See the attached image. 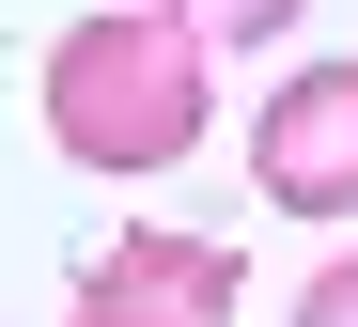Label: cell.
I'll return each mask as SVG.
<instances>
[{"instance_id": "6da1fadb", "label": "cell", "mask_w": 358, "mask_h": 327, "mask_svg": "<svg viewBox=\"0 0 358 327\" xmlns=\"http://www.w3.org/2000/svg\"><path fill=\"white\" fill-rule=\"evenodd\" d=\"M218 109V62L187 16H78L47 47V141L78 172H171Z\"/></svg>"}, {"instance_id": "277c9868", "label": "cell", "mask_w": 358, "mask_h": 327, "mask_svg": "<svg viewBox=\"0 0 358 327\" xmlns=\"http://www.w3.org/2000/svg\"><path fill=\"white\" fill-rule=\"evenodd\" d=\"M156 16H187L203 47H265V32H296V0H156Z\"/></svg>"}, {"instance_id": "7a4b0ae2", "label": "cell", "mask_w": 358, "mask_h": 327, "mask_svg": "<svg viewBox=\"0 0 358 327\" xmlns=\"http://www.w3.org/2000/svg\"><path fill=\"white\" fill-rule=\"evenodd\" d=\"M250 187L280 218H358V62H312L280 78L265 125H250Z\"/></svg>"}, {"instance_id": "5b68a950", "label": "cell", "mask_w": 358, "mask_h": 327, "mask_svg": "<svg viewBox=\"0 0 358 327\" xmlns=\"http://www.w3.org/2000/svg\"><path fill=\"white\" fill-rule=\"evenodd\" d=\"M296 327H358V249H343V265H327L312 296H296Z\"/></svg>"}, {"instance_id": "3957f363", "label": "cell", "mask_w": 358, "mask_h": 327, "mask_svg": "<svg viewBox=\"0 0 358 327\" xmlns=\"http://www.w3.org/2000/svg\"><path fill=\"white\" fill-rule=\"evenodd\" d=\"M234 249L218 234H171V218H141V234H109L94 249V281H78V327H234Z\"/></svg>"}]
</instances>
